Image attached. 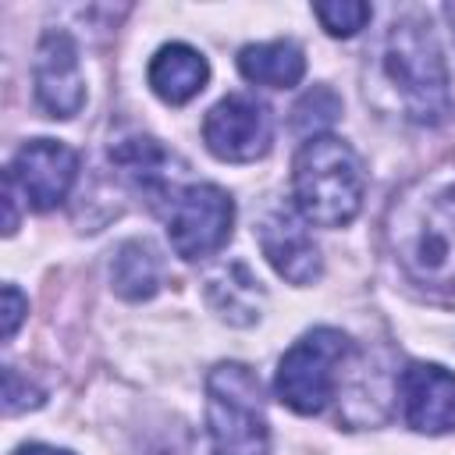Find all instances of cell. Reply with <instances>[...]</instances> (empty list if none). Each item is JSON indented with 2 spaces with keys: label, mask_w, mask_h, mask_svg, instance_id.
I'll return each mask as SVG.
<instances>
[{
  "label": "cell",
  "mask_w": 455,
  "mask_h": 455,
  "mask_svg": "<svg viewBox=\"0 0 455 455\" xmlns=\"http://www.w3.org/2000/svg\"><path fill=\"white\" fill-rule=\"evenodd\" d=\"M14 455H71L68 448H50V444H21Z\"/></svg>",
  "instance_id": "cell-21"
},
{
  "label": "cell",
  "mask_w": 455,
  "mask_h": 455,
  "mask_svg": "<svg viewBox=\"0 0 455 455\" xmlns=\"http://www.w3.org/2000/svg\"><path fill=\"white\" fill-rule=\"evenodd\" d=\"M313 14H316V21L327 28V36H334V39H348V36H355L359 28H366V21H370V4H363V0H327V4H313Z\"/></svg>",
  "instance_id": "cell-18"
},
{
  "label": "cell",
  "mask_w": 455,
  "mask_h": 455,
  "mask_svg": "<svg viewBox=\"0 0 455 455\" xmlns=\"http://www.w3.org/2000/svg\"><path fill=\"white\" fill-rule=\"evenodd\" d=\"M203 295H206L210 309L231 327L256 323L263 313V302H267L263 284L256 281V274L242 259H228V263L213 267L203 281Z\"/></svg>",
  "instance_id": "cell-13"
},
{
  "label": "cell",
  "mask_w": 455,
  "mask_h": 455,
  "mask_svg": "<svg viewBox=\"0 0 455 455\" xmlns=\"http://www.w3.org/2000/svg\"><path fill=\"white\" fill-rule=\"evenodd\" d=\"M405 423L419 434L455 430V373L437 363H409L398 377Z\"/></svg>",
  "instance_id": "cell-11"
},
{
  "label": "cell",
  "mask_w": 455,
  "mask_h": 455,
  "mask_svg": "<svg viewBox=\"0 0 455 455\" xmlns=\"http://www.w3.org/2000/svg\"><path fill=\"white\" fill-rule=\"evenodd\" d=\"M203 142L217 160H228V164L259 160L274 142V117L263 100L249 92H228L206 114Z\"/></svg>",
  "instance_id": "cell-7"
},
{
  "label": "cell",
  "mask_w": 455,
  "mask_h": 455,
  "mask_svg": "<svg viewBox=\"0 0 455 455\" xmlns=\"http://www.w3.org/2000/svg\"><path fill=\"white\" fill-rule=\"evenodd\" d=\"M25 313H28V299L14 288V284H4V341H11L14 338V331H18V323L25 320Z\"/></svg>",
  "instance_id": "cell-20"
},
{
  "label": "cell",
  "mask_w": 455,
  "mask_h": 455,
  "mask_svg": "<svg viewBox=\"0 0 455 455\" xmlns=\"http://www.w3.org/2000/svg\"><path fill=\"white\" fill-rule=\"evenodd\" d=\"M43 402V391H36L28 380H21V373L14 366L4 370V409L14 416L21 409H36Z\"/></svg>",
  "instance_id": "cell-19"
},
{
  "label": "cell",
  "mask_w": 455,
  "mask_h": 455,
  "mask_svg": "<svg viewBox=\"0 0 455 455\" xmlns=\"http://www.w3.org/2000/svg\"><path fill=\"white\" fill-rule=\"evenodd\" d=\"M110 160L114 167L132 181V188H139L142 196H149V203L156 199H174L185 185H178L185 178V160H178L167 146H160L153 135H132L110 146Z\"/></svg>",
  "instance_id": "cell-12"
},
{
  "label": "cell",
  "mask_w": 455,
  "mask_h": 455,
  "mask_svg": "<svg viewBox=\"0 0 455 455\" xmlns=\"http://www.w3.org/2000/svg\"><path fill=\"white\" fill-rule=\"evenodd\" d=\"M259 249L267 256V263L291 284H313L323 274V259H320V245L313 242L306 217L291 206H274L263 213L259 228Z\"/></svg>",
  "instance_id": "cell-10"
},
{
  "label": "cell",
  "mask_w": 455,
  "mask_h": 455,
  "mask_svg": "<svg viewBox=\"0 0 455 455\" xmlns=\"http://www.w3.org/2000/svg\"><path fill=\"white\" fill-rule=\"evenodd\" d=\"M7 174L32 210H53L78 178V153L57 139H32L14 153Z\"/></svg>",
  "instance_id": "cell-8"
},
{
  "label": "cell",
  "mask_w": 455,
  "mask_h": 455,
  "mask_svg": "<svg viewBox=\"0 0 455 455\" xmlns=\"http://www.w3.org/2000/svg\"><path fill=\"white\" fill-rule=\"evenodd\" d=\"M352 355V338L338 327H313L306 331L277 363L274 391L277 398L299 412L316 416L327 409L341 384V366Z\"/></svg>",
  "instance_id": "cell-5"
},
{
  "label": "cell",
  "mask_w": 455,
  "mask_h": 455,
  "mask_svg": "<svg viewBox=\"0 0 455 455\" xmlns=\"http://www.w3.org/2000/svg\"><path fill=\"white\" fill-rule=\"evenodd\" d=\"M384 75L395 85L402 110L416 124H441L451 114L448 64L430 32V25L416 14H402L391 21L384 36Z\"/></svg>",
  "instance_id": "cell-3"
},
{
  "label": "cell",
  "mask_w": 455,
  "mask_h": 455,
  "mask_svg": "<svg viewBox=\"0 0 455 455\" xmlns=\"http://www.w3.org/2000/svg\"><path fill=\"white\" fill-rule=\"evenodd\" d=\"M384 235L402 277L423 299L455 306V174L405 185L387 206Z\"/></svg>",
  "instance_id": "cell-1"
},
{
  "label": "cell",
  "mask_w": 455,
  "mask_h": 455,
  "mask_svg": "<svg viewBox=\"0 0 455 455\" xmlns=\"http://www.w3.org/2000/svg\"><path fill=\"white\" fill-rule=\"evenodd\" d=\"M338 114H341V100H338L327 85H313V89L291 107V128H295L299 135H309V139H313L320 128L334 124Z\"/></svg>",
  "instance_id": "cell-17"
},
{
  "label": "cell",
  "mask_w": 455,
  "mask_h": 455,
  "mask_svg": "<svg viewBox=\"0 0 455 455\" xmlns=\"http://www.w3.org/2000/svg\"><path fill=\"white\" fill-rule=\"evenodd\" d=\"M110 281H114V291L121 299L142 302V299H153L160 291L164 263L146 238H132L117 249L114 263H110Z\"/></svg>",
  "instance_id": "cell-16"
},
{
  "label": "cell",
  "mask_w": 455,
  "mask_h": 455,
  "mask_svg": "<svg viewBox=\"0 0 455 455\" xmlns=\"http://www.w3.org/2000/svg\"><path fill=\"white\" fill-rule=\"evenodd\" d=\"M32 82H36V103L50 117H75L85 103V78L78 64V46L64 28L43 32L32 60Z\"/></svg>",
  "instance_id": "cell-9"
},
{
  "label": "cell",
  "mask_w": 455,
  "mask_h": 455,
  "mask_svg": "<svg viewBox=\"0 0 455 455\" xmlns=\"http://www.w3.org/2000/svg\"><path fill=\"white\" fill-rule=\"evenodd\" d=\"M231 224H235V203L220 185L192 181L167 203L171 249L188 263L213 256L231 238Z\"/></svg>",
  "instance_id": "cell-6"
},
{
  "label": "cell",
  "mask_w": 455,
  "mask_h": 455,
  "mask_svg": "<svg viewBox=\"0 0 455 455\" xmlns=\"http://www.w3.org/2000/svg\"><path fill=\"white\" fill-rule=\"evenodd\" d=\"M210 64L206 57L188 43H167L149 60V85L164 103H188L206 89Z\"/></svg>",
  "instance_id": "cell-14"
},
{
  "label": "cell",
  "mask_w": 455,
  "mask_h": 455,
  "mask_svg": "<svg viewBox=\"0 0 455 455\" xmlns=\"http://www.w3.org/2000/svg\"><path fill=\"white\" fill-rule=\"evenodd\" d=\"M206 427L213 455H270L259 380L245 363H217L206 373Z\"/></svg>",
  "instance_id": "cell-4"
},
{
  "label": "cell",
  "mask_w": 455,
  "mask_h": 455,
  "mask_svg": "<svg viewBox=\"0 0 455 455\" xmlns=\"http://www.w3.org/2000/svg\"><path fill=\"white\" fill-rule=\"evenodd\" d=\"M444 14H448V21H451V28H455V4H448V7H444Z\"/></svg>",
  "instance_id": "cell-22"
},
{
  "label": "cell",
  "mask_w": 455,
  "mask_h": 455,
  "mask_svg": "<svg viewBox=\"0 0 455 455\" xmlns=\"http://www.w3.org/2000/svg\"><path fill=\"white\" fill-rule=\"evenodd\" d=\"M295 210L320 228H345L363 210L366 167L338 135H313L291 160Z\"/></svg>",
  "instance_id": "cell-2"
},
{
  "label": "cell",
  "mask_w": 455,
  "mask_h": 455,
  "mask_svg": "<svg viewBox=\"0 0 455 455\" xmlns=\"http://www.w3.org/2000/svg\"><path fill=\"white\" fill-rule=\"evenodd\" d=\"M242 78L267 85V89H291L306 75V53L291 39H270V43H249L238 53Z\"/></svg>",
  "instance_id": "cell-15"
}]
</instances>
